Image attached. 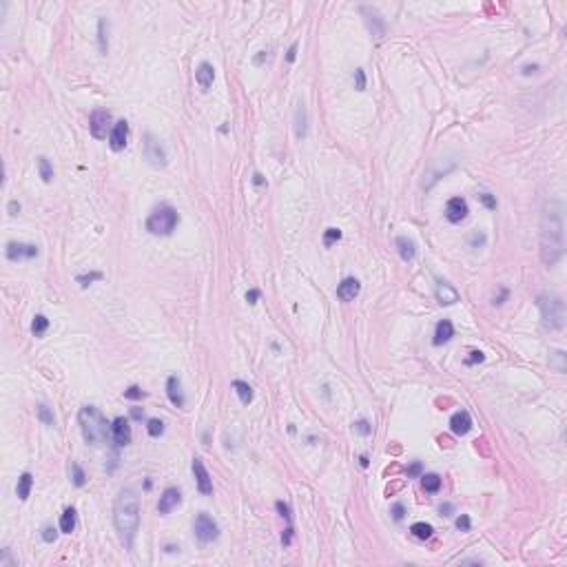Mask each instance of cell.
<instances>
[{"instance_id": "obj_1", "label": "cell", "mask_w": 567, "mask_h": 567, "mask_svg": "<svg viewBox=\"0 0 567 567\" xmlns=\"http://www.w3.org/2000/svg\"><path fill=\"white\" fill-rule=\"evenodd\" d=\"M565 253V218L563 204L558 199H547L541 215V259L545 266L560 262Z\"/></svg>"}, {"instance_id": "obj_2", "label": "cell", "mask_w": 567, "mask_h": 567, "mask_svg": "<svg viewBox=\"0 0 567 567\" xmlns=\"http://www.w3.org/2000/svg\"><path fill=\"white\" fill-rule=\"evenodd\" d=\"M113 523L115 530L120 532V536L126 538V543L131 545L133 536L137 532V525H140V501H137V494L131 487H124L118 494V499H115Z\"/></svg>"}, {"instance_id": "obj_3", "label": "cell", "mask_w": 567, "mask_h": 567, "mask_svg": "<svg viewBox=\"0 0 567 567\" xmlns=\"http://www.w3.org/2000/svg\"><path fill=\"white\" fill-rule=\"evenodd\" d=\"M78 421H80L82 437H85V441L89 443V446L100 448V446L107 443L111 426L96 405H82L80 414H78Z\"/></svg>"}, {"instance_id": "obj_4", "label": "cell", "mask_w": 567, "mask_h": 567, "mask_svg": "<svg viewBox=\"0 0 567 567\" xmlns=\"http://www.w3.org/2000/svg\"><path fill=\"white\" fill-rule=\"evenodd\" d=\"M536 304H538V310H541V317H543V326L547 330H560L565 326V306L560 297L545 293L538 297Z\"/></svg>"}, {"instance_id": "obj_5", "label": "cell", "mask_w": 567, "mask_h": 567, "mask_svg": "<svg viewBox=\"0 0 567 567\" xmlns=\"http://www.w3.org/2000/svg\"><path fill=\"white\" fill-rule=\"evenodd\" d=\"M177 222H180L177 210L171 208V206H166V204H162V206H158L151 215H149L147 231L153 233V235H171V233L175 231Z\"/></svg>"}, {"instance_id": "obj_6", "label": "cell", "mask_w": 567, "mask_h": 567, "mask_svg": "<svg viewBox=\"0 0 567 567\" xmlns=\"http://www.w3.org/2000/svg\"><path fill=\"white\" fill-rule=\"evenodd\" d=\"M142 155H144V160H147V164L153 166V169H162V166H166V151H164V147L155 140L151 133H147V135H144Z\"/></svg>"}, {"instance_id": "obj_7", "label": "cell", "mask_w": 567, "mask_h": 567, "mask_svg": "<svg viewBox=\"0 0 567 567\" xmlns=\"http://www.w3.org/2000/svg\"><path fill=\"white\" fill-rule=\"evenodd\" d=\"M111 113L104 109H96L91 113V118H89V131H91V135L96 137V140H107V133L111 135Z\"/></svg>"}, {"instance_id": "obj_8", "label": "cell", "mask_w": 567, "mask_h": 567, "mask_svg": "<svg viewBox=\"0 0 567 567\" xmlns=\"http://www.w3.org/2000/svg\"><path fill=\"white\" fill-rule=\"evenodd\" d=\"M193 530H195V536L199 538V541L202 543H210V541H215V538L220 536V527H218V523H215L213 519H210L208 514H197V519H195V525H193Z\"/></svg>"}, {"instance_id": "obj_9", "label": "cell", "mask_w": 567, "mask_h": 567, "mask_svg": "<svg viewBox=\"0 0 567 567\" xmlns=\"http://www.w3.org/2000/svg\"><path fill=\"white\" fill-rule=\"evenodd\" d=\"M193 474H195V483H197V490L202 494H213V479H210L206 465L202 463V459H193Z\"/></svg>"}, {"instance_id": "obj_10", "label": "cell", "mask_w": 567, "mask_h": 567, "mask_svg": "<svg viewBox=\"0 0 567 567\" xmlns=\"http://www.w3.org/2000/svg\"><path fill=\"white\" fill-rule=\"evenodd\" d=\"M111 437H113L115 446H129L131 443V426H129V419L124 416H118V419L111 423Z\"/></svg>"}, {"instance_id": "obj_11", "label": "cell", "mask_w": 567, "mask_h": 567, "mask_svg": "<svg viewBox=\"0 0 567 567\" xmlns=\"http://www.w3.org/2000/svg\"><path fill=\"white\" fill-rule=\"evenodd\" d=\"M38 255V246L33 244H20V242H9L7 244V257L11 262H20V259H31Z\"/></svg>"}, {"instance_id": "obj_12", "label": "cell", "mask_w": 567, "mask_h": 567, "mask_svg": "<svg viewBox=\"0 0 567 567\" xmlns=\"http://www.w3.org/2000/svg\"><path fill=\"white\" fill-rule=\"evenodd\" d=\"M126 140H129V122L126 120H120L113 124L111 129V135H109V144L113 151H122L126 147Z\"/></svg>"}, {"instance_id": "obj_13", "label": "cell", "mask_w": 567, "mask_h": 567, "mask_svg": "<svg viewBox=\"0 0 567 567\" xmlns=\"http://www.w3.org/2000/svg\"><path fill=\"white\" fill-rule=\"evenodd\" d=\"M180 503H182L180 490H177V487H166L164 494L160 497L158 510H160V514H169V512H173V510H175Z\"/></svg>"}, {"instance_id": "obj_14", "label": "cell", "mask_w": 567, "mask_h": 567, "mask_svg": "<svg viewBox=\"0 0 567 567\" xmlns=\"http://www.w3.org/2000/svg\"><path fill=\"white\" fill-rule=\"evenodd\" d=\"M465 215H468V204H465V199L452 197V199H450V202L446 204V218L452 222V224H459V222H463Z\"/></svg>"}, {"instance_id": "obj_15", "label": "cell", "mask_w": 567, "mask_h": 567, "mask_svg": "<svg viewBox=\"0 0 567 567\" xmlns=\"http://www.w3.org/2000/svg\"><path fill=\"white\" fill-rule=\"evenodd\" d=\"M359 291H361V284L355 279V277H346V279L337 286V297L341 299V302H352V299L359 295Z\"/></svg>"}, {"instance_id": "obj_16", "label": "cell", "mask_w": 567, "mask_h": 567, "mask_svg": "<svg viewBox=\"0 0 567 567\" xmlns=\"http://www.w3.org/2000/svg\"><path fill=\"white\" fill-rule=\"evenodd\" d=\"M450 428H452V432H454V435H459V437L468 435V432L472 430V419H470V414L465 412V410H459V412H454L452 419H450Z\"/></svg>"}, {"instance_id": "obj_17", "label": "cell", "mask_w": 567, "mask_h": 567, "mask_svg": "<svg viewBox=\"0 0 567 567\" xmlns=\"http://www.w3.org/2000/svg\"><path fill=\"white\" fill-rule=\"evenodd\" d=\"M195 80H197V85L202 91H208V89L213 87V80H215V69L208 62H202L195 71Z\"/></svg>"}, {"instance_id": "obj_18", "label": "cell", "mask_w": 567, "mask_h": 567, "mask_svg": "<svg viewBox=\"0 0 567 567\" xmlns=\"http://www.w3.org/2000/svg\"><path fill=\"white\" fill-rule=\"evenodd\" d=\"M435 295H437V302L443 304V306H452V304L459 302V293L454 291L450 284H446V281H439Z\"/></svg>"}, {"instance_id": "obj_19", "label": "cell", "mask_w": 567, "mask_h": 567, "mask_svg": "<svg viewBox=\"0 0 567 567\" xmlns=\"http://www.w3.org/2000/svg\"><path fill=\"white\" fill-rule=\"evenodd\" d=\"M166 394H169V399L173 405L184 408V394H182V383L177 377H169V381H166Z\"/></svg>"}, {"instance_id": "obj_20", "label": "cell", "mask_w": 567, "mask_h": 567, "mask_svg": "<svg viewBox=\"0 0 567 567\" xmlns=\"http://www.w3.org/2000/svg\"><path fill=\"white\" fill-rule=\"evenodd\" d=\"M361 14L366 16V22H368V27L372 29V33H375L377 38H381L383 33H386V25H383V20L379 18V14H377V11H372L368 7H361Z\"/></svg>"}, {"instance_id": "obj_21", "label": "cell", "mask_w": 567, "mask_h": 567, "mask_svg": "<svg viewBox=\"0 0 567 567\" xmlns=\"http://www.w3.org/2000/svg\"><path fill=\"white\" fill-rule=\"evenodd\" d=\"M454 337V326L450 324L448 319L439 321L435 328V346H441V343H448L450 339Z\"/></svg>"}, {"instance_id": "obj_22", "label": "cell", "mask_w": 567, "mask_h": 567, "mask_svg": "<svg viewBox=\"0 0 567 567\" xmlns=\"http://www.w3.org/2000/svg\"><path fill=\"white\" fill-rule=\"evenodd\" d=\"M397 248H399V255H401L403 262H412V259L416 257V244L412 240H408V237H397Z\"/></svg>"}, {"instance_id": "obj_23", "label": "cell", "mask_w": 567, "mask_h": 567, "mask_svg": "<svg viewBox=\"0 0 567 567\" xmlns=\"http://www.w3.org/2000/svg\"><path fill=\"white\" fill-rule=\"evenodd\" d=\"M31 485H33V476L29 474V472L20 474L18 485H16V492H18V499H20V501H27V499H29V494H31Z\"/></svg>"}, {"instance_id": "obj_24", "label": "cell", "mask_w": 567, "mask_h": 567, "mask_svg": "<svg viewBox=\"0 0 567 567\" xmlns=\"http://www.w3.org/2000/svg\"><path fill=\"white\" fill-rule=\"evenodd\" d=\"M76 530V510L74 508H66L62 516H60V532L62 534H71Z\"/></svg>"}, {"instance_id": "obj_25", "label": "cell", "mask_w": 567, "mask_h": 567, "mask_svg": "<svg viewBox=\"0 0 567 567\" xmlns=\"http://www.w3.org/2000/svg\"><path fill=\"white\" fill-rule=\"evenodd\" d=\"M233 388H235V392H237V397H240V401L244 403V405H248L253 401V388L248 386L246 381H233Z\"/></svg>"}, {"instance_id": "obj_26", "label": "cell", "mask_w": 567, "mask_h": 567, "mask_svg": "<svg viewBox=\"0 0 567 567\" xmlns=\"http://www.w3.org/2000/svg\"><path fill=\"white\" fill-rule=\"evenodd\" d=\"M295 133H297V137H306V133H308V126H306V109H304V104H299L297 111H295Z\"/></svg>"}, {"instance_id": "obj_27", "label": "cell", "mask_w": 567, "mask_h": 567, "mask_svg": "<svg viewBox=\"0 0 567 567\" xmlns=\"http://www.w3.org/2000/svg\"><path fill=\"white\" fill-rule=\"evenodd\" d=\"M421 485H423L426 492L437 494L439 490H441V476L439 474H423L421 476Z\"/></svg>"}, {"instance_id": "obj_28", "label": "cell", "mask_w": 567, "mask_h": 567, "mask_svg": "<svg viewBox=\"0 0 567 567\" xmlns=\"http://www.w3.org/2000/svg\"><path fill=\"white\" fill-rule=\"evenodd\" d=\"M107 33H109V22L102 18V20L98 22V42H100V51H102V53L109 51V38H107Z\"/></svg>"}, {"instance_id": "obj_29", "label": "cell", "mask_w": 567, "mask_h": 567, "mask_svg": "<svg viewBox=\"0 0 567 567\" xmlns=\"http://www.w3.org/2000/svg\"><path fill=\"white\" fill-rule=\"evenodd\" d=\"M47 328H49V319L44 315H36L33 317V324H31V332L36 337H42L44 332H47Z\"/></svg>"}, {"instance_id": "obj_30", "label": "cell", "mask_w": 567, "mask_h": 567, "mask_svg": "<svg viewBox=\"0 0 567 567\" xmlns=\"http://www.w3.org/2000/svg\"><path fill=\"white\" fill-rule=\"evenodd\" d=\"M410 532H412V534L416 536V538H421V541H426V538H430L432 536V525H428V523H414L412 527H410Z\"/></svg>"}, {"instance_id": "obj_31", "label": "cell", "mask_w": 567, "mask_h": 567, "mask_svg": "<svg viewBox=\"0 0 567 567\" xmlns=\"http://www.w3.org/2000/svg\"><path fill=\"white\" fill-rule=\"evenodd\" d=\"M38 171H40V177L44 182H51L53 180V166L49 164L47 158H38Z\"/></svg>"}, {"instance_id": "obj_32", "label": "cell", "mask_w": 567, "mask_h": 567, "mask_svg": "<svg viewBox=\"0 0 567 567\" xmlns=\"http://www.w3.org/2000/svg\"><path fill=\"white\" fill-rule=\"evenodd\" d=\"M71 479H74V483L78 487H82L87 483V476H85V472H82V468L78 463H71Z\"/></svg>"}, {"instance_id": "obj_33", "label": "cell", "mask_w": 567, "mask_h": 567, "mask_svg": "<svg viewBox=\"0 0 567 567\" xmlns=\"http://www.w3.org/2000/svg\"><path fill=\"white\" fill-rule=\"evenodd\" d=\"M38 416H40V421H42L44 426H53V423H55V416L51 414V410H49L44 403L38 405Z\"/></svg>"}, {"instance_id": "obj_34", "label": "cell", "mask_w": 567, "mask_h": 567, "mask_svg": "<svg viewBox=\"0 0 567 567\" xmlns=\"http://www.w3.org/2000/svg\"><path fill=\"white\" fill-rule=\"evenodd\" d=\"M147 430H149V435H151V437H160L164 432V423L160 419H149Z\"/></svg>"}, {"instance_id": "obj_35", "label": "cell", "mask_w": 567, "mask_h": 567, "mask_svg": "<svg viewBox=\"0 0 567 567\" xmlns=\"http://www.w3.org/2000/svg\"><path fill=\"white\" fill-rule=\"evenodd\" d=\"M339 240H341V231H339V229H328L324 233V244H326V246H332V244L339 242Z\"/></svg>"}, {"instance_id": "obj_36", "label": "cell", "mask_w": 567, "mask_h": 567, "mask_svg": "<svg viewBox=\"0 0 567 567\" xmlns=\"http://www.w3.org/2000/svg\"><path fill=\"white\" fill-rule=\"evenodd\" d=\"M549 364H552L558 372H565V352H560V350L554 352V361H549Z\"/></svg>"}, {"instance_id": "obj_37", "label": "cell", "mask_w": 567, "mask_h": 567, "mask_svg": "<svg viewBox=\"0 0 567 567\" xmlns=\"http://www.w3.org/2000/svg\"><path fill=\"white\" fill-rule=\"evenodd\" d=\"M124 397L126 399H144V397H147V392H144L142 388H137V386H131L129 390H124Z\"/></svg>"}, {"instance_id": "obj_38", "label": "cell", "mask_w": 567, "mask_h": 567, "mask_svg": "<svg viewBox=\"0 0 567 567\" xmlns=\"http://www.w3.org/2000/svg\"><path fill=\"white\" fill-rule=\"evenodd\" d=\"M355 89H357V91H364V89H366V74H364V69L355 71Z\"/></svg>"}, {"instance_id": "obj_39", "label": "cell", "mask_w": 567, "mask_h": 567, "mask_svg": "<svg viewBox=\"0 0 567 567\" xmlns=\"http://www.w3.org/2000/svg\"><path fill=\"white\" fill-rule=\"evenodd\" d=\"M355 430H357L359 435L368 437L370 432H372V428H370V423H368V421H364V419H361V421H357V423H355Z\"/></svg>"}, {"instance_id": "obj_40", "label": "cell", "mask_w": 567, "mask_h": 567, "mask_svg": "<svg viewBox=\"0 0 567 567\" xmlns=\"http://www.w3.org/2000/svg\"><path fill=\"white\" fill-rule=\"evenodd\" d=\"M93 279H102V273H91V275H80V277H78V281H80L82 286H89Z\"/></svg>"}, {"instance_id": "obj_41", "label": "cell", "mask_w": 567, "mask_h": 567, "mask_svg": "<svg viewBox=\"0 0 567 567\" xmlns=\"http://www.w3.org/2000/svg\"><path fill=\"white\" fill-rule=\"evenodd\" d=\"M483 359H485V355H483V352H479V350H472V352H470V357L465 359V364H470V366H472V364H481Z\"/></svg>"}, {"instance_id": "obj_42", "label": "cell", "mask_w": 567, "mask_h": 567, "mask_svg": "<svg viewBox=\"0 0 567 567\" xmlns=\"http://www.w3.org/2000/svg\"><path fill=\"white\" fill-rule=\"evenodd\" d=\"M457 527L461 532H468L470 530V516L468 514H461L459 519H457Z\"/></svg>"}, {"instance_id": "obj_43", "label": "cell", "mask_w": 567, "mask_h": 567, "mask_svg": "<svg viewBox=\"0 0 567 567\" xmlns=\"http://www.w3.org/2000/svg\"><path fill=\"white\" fill-rule=\"evenodd\" d=\"M479 199H481L483 204H485L487 208H497V199H494V197L490 195V193H481V195H479Z\"/></svg>"}, {"instance_id": "obj_44", "label": "cell", "mask_w": 567, "mask_h": 567, "mask_svg": "<svg viewBox=\"0 0 567 567\" xmlns=\"http://www.w3.org/2000/svg\"><path fill=\"white\" fill-rule=\"evenodd\" d=\"M55 536H58V532H55L53 527H47V530H42V541L53 543V541H55Z\"/></svg>"}, {"instance_id": "obj_45", "label": "cell", "mask_w": 567, "mask_h": 567, "mask_svg": "<svg viewBox=\"0 0 567 567\" xmlns=\"http://www.w3.org/2000/svg\"><path fill=\"white\" fill-rule=\"evenodd\" d=\"M277 510H279V514L288 521V523H291V508H288L286 503H281V501H279V503H277Z\"/></svg>"}, {"instance_id": "obj_46", "label": "cell", "mask_w": 567, "mask_h": 567, "mask_svg": "<svg viewBox=\"0 0 567 567\" xmlns=\"http://www.w3.org/2000/svg\"><path fill=\"white\" fill-rule=\"evenodd\" d=\"M403 514H405V508H403L401 503L392 505V516H394V519H397V521H401V519H403Z\"/></svg>"}, {"instance_id": "obj_47", "label": "cell", "mask_w": 567, "mask_h": 567, "mask_svg": "<svg viewBox=\"0 0 567 567\" xmlns=\"http://www.w3.org/2000/svg\"><path fill=\"white\" fill-rule=\"evenodd\" d=\"M7 565H16L9 556V549H3V558H0V567H7Z\"/></svg>"}, {"instance_id": "obj_48", "label": "cell", "mask_w": 567, "mask_h": 567, "mask_svg": "<svg viewBox=\"0 0 567 567\" xmlns=\"http://www.w3.org/2000/svg\"><path fill=\"white\" fill-rule=\"evenodd\" d=\"M257 299H259V291H248L246 293V302L248 304H257Z\"/></svg>"}, {"instance_id": "obj_49", "label": "cell", "mask_w": 567, "mask_h": 567, "mask_svg": "<svg viewBox=\"0 0 567 567\" xmlns=\"http://www.w3.org/2000/svg\"><path fill=\"white\" fill-rule=\"evenodd\" d=\"M291 538H293V527L288 525L286 527V534L281 536V543H284V545H291Z\"/></svg>"}, {"instance_id": "obj_50", "label": "cell", "mask_w": 567, "mask_h": 567, "mask_svg": "<svg viewBox=\"0 0 567 567\" xmlns=\"http://www.w3.org/2000/svg\"><path fill=\"white\" fill-rule=\"evenodd\" d=\"M416 474H421V463H412L408 470V476H416Z\"/></svg>"}, {"instance_id": "obj_51", "label": "cell", "mask_w": 567, "mask_h": 567, "mask_svg": "<svg viewBox=\"0 0 567 567\" xmlns=\"http://www.w3.org/2000/svg\"><path fill=\"white\" fill-rule=\"evenodd\" d=\"M295 55H297V44H293V47L288 49V55H286V60H288V62H295Z\"/></svg>"}, {"instance_id": "obj_52", "label": "cell", "mask_w": 567, "mask_h": 567, "mask_svg": "<svg viewBox=\"0 0 567 567\" xmlns=\"http://www.w3.org/2000/svg\"><path fill=\"white\" fill-rule=\"evenodd\" d=\"M20 213V204L18 202H9V215H18Z\"/></svg>"}, {"instance_id": "obj_53", "label": "cell", "mask_w": 567, "mask_h": 567, "mask_svg": "<svg viewBox=\"0 0 567 567\" xmlns=\"http://www.w3.org/2000/svg\"><path fill=\"white\" fill-rule=\"evenodd\" d=\"M131 414H133V419H144V412H142L140 408H133V412H131Z\"/></svg>"}, {"instance_id": "obj_54", "label": "cell", "mask_w": 567, "mask_h": 567, "mask_svg": "<svg viewBox=\"0 0 567 567\" xmlns=\"http://www.w3.org/2000/svg\"><path fill=\"white\" fill-rule=\"evenodd\" d=\"M253 182H255L257 186H262V184H264V180H262V175H259V173H255V175H253Z\"/></svg>"}, {"instance_id": "obj_55", "label": "cell", "mask_w": 567, "mask_h": 567, "mask_svg": "<svg viewBox=\"0 0 567 567\" xmlns=\"http://www.w3.org/2000/svg\"><path fill=\"white\" fill-rule=\"evenodd\" d=\"M536 69H538V66H536V64H534V66H525V71H523V74H525V76H530V74H534V71H536Z\"/></svg>"}]
</instances>
